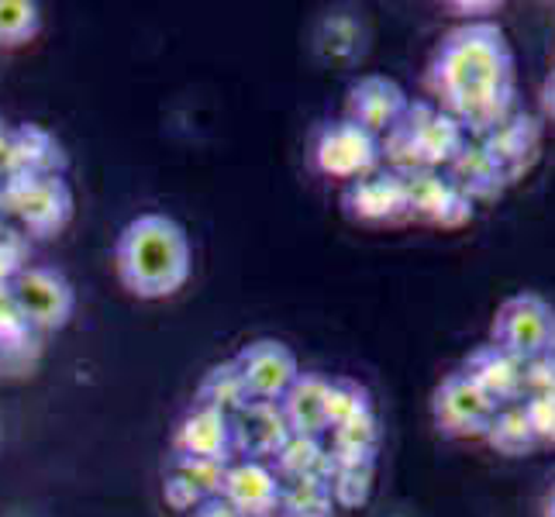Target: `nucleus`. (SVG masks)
<instances>
[{
  "label": "nucleus",
  "mask_w": 555,
  "mask_h": 517,
  "mask_svg": "<svg viewBox=\"0 0 555 517\" xmlns=\"http://www.w3.org/2000/svg\"><path fill=\"white\" fill-rule=\"evenodd\" d=\"M194 517H238V514L228 507L221 496H210V501H204V504L194 507Z\"/></svg>",
  "instance_id": "obj_31"
},
{
  "label": "nucleus",
  "mask_w": 555,
  "mask_h": 517,
  "mask_svg": "<svg viewBox=\"0 0 555 517\" xmlns=\"http://www.w3.org/2000/svg\"><path fill=\"white\" fill-rule=\"evenodd\" d=\"M469 135L455 118L431 104L414 101L400 114V121L379 139V152L387 156L390 169L414 172V169H449V163L463 152Z\"/></svg>",
  "instance_id": "obj_3"
},
{
  "label": "nucleus",
  "mask_w": 555,
  "mask_h": 517,
  "mask_svg": "<svg viewBox=\"0 0 555 517\" xmlns=\"http://www.w3.org/2000/svg\"><path fill=\"white\" fill-rule=\"evenodd\" d=\"M28 324L22 321V314H17V303L11 297V286L0 283V338H11L17 332H25Z\"/></svg>",
  "instance_id": "obj_29"
},
{
  "label": "nucleus",
  "mask_w": 555,
  "mask_h": 517,
  "mask_svg": "<svg viewBox=\"0 0 555 517\" xmlns=\"http://www.w3.org/2000/svg\"><path fill=\"white\" fill-rule=\"evenodd\" d=\"M232 449H235L232 417L210 404H197L180 421V428L173 435V455L204 458V463H228Z\"/></svg>",
  "instance_id": "obj_17"
},
{
  "label": "nucleus",
  "mask_w": 555,
  "mask_h": 517,
  "mask_svg": "<svg viewBox=\"0 0 555 517\" xmlns=\"http://www.w3.org/2000/svg\"><path fill=\"white\" fill-rule=\"evenodd\" d=\"M280 493H283L280 476L270 466L248 458V463H235V466L224 469L218 496L238 517H276Z\"/></svg>",
  "instance_id": "obj_16"
},
{
  "label": "nucleus",
  "mask_w": 555,
  "mask_h": 517,
  "mask_svg": "<svg viewBox=\"0 0 555 517\" xmlns=\"http://www.w3.org/2000/svg\"><path fill=\"white\" fill-rule=\"evenodd\" d=\"M324 463H328V452L314 438H286V445L276 452V476L280 480H297V476L324 473Z\"/></svg>",
  "instance_id": "obj_24"
},
{
  "label": "nucleus",
  "mask_w": 555,
  "mask_h": 517,
  "mask_svg": "<svg viewBox=\"0 0 555 517\" xmlns=\"http://www.w3.org/2000/svg\"><path fill=\"white\" fill-rule=\"evenodd\" d=\"M542 517H555V483L542 496Z\"/></svg>",
  "instance_id": "obj_33"
},
{
  "label": "nucleus",
  "mask_w": 555,
  "mask_h": 517,
  "mask_svg": "<svg viewBox=\"0 0 555 517\" xmlns=\"http://www.w3.org/2000/svg\"><path fill=\"white\" fill-rule=\"evenodd\" d=\"M42 31V8L35 0H0V49L28 46Z\"/></svg>",
  "instance_id": "obj_23"
},
{
  "label": "nucleus",
  "mask_w": 555,
  "mask_h": 517,
  "mask_svg": "<svg viewBox=\"0 0 555 517\" xmlns=\"http://www.w3.org/2000/svg\"><path fill=\"white\" fill-rule=\"evenodd\" d=\"M539 107H542L545 118L555 125V69L545 76V83H542V90H539Z\"/></svg>",
  "instance_id": "obj_30"
},
{
  "label": "nucleus",
  "mask_w": 555,
  "mask_h": 517,
  "mask_svg": "<svg viewBox=\"0 0 555 517\" xmlns=\"http://www.w3.org/2000/svg\"><path fill=\"white\" fill-rule=\"evenodd\" d=\"M408 180V207L411 218L435 228H463L473 221L476 204L459 190L446 169H414Z\"/></svg>",
  "instance_id": "obj_11"
},
{
  "label": "nucleus",
  "mask_w": 555,
  "mask_h": 517,
  "mask_svg": "<svg viewBox=\"0 0 555 517\" xmlns=\"http://www.w3.org/2000/svg\"><path fill=\"white\" fill-rule=\"evenodd\" d=\"M483 442L496 452V455H507V458H525L539 449V435L531 428V417L525 411V400L521 404H511V408H501L493 414L490 428L483 435Z\"/></svg>",
  "instance_id": "obj_20"
},
{
  "label": "nucleus",
  "mask_w": 555,
  "mask_h": 517,
  "mask_svg": "<svg viewBox=\"0 0 555 517\" xmlns=\"http://www.w3.org/2000/svg\"><path fill=\"white\" fill-rule=\"evenodd\" d=\"M373 411V397L366 387H359L356 379H332V428L346 425L356 417H370Z\"/></svg>",
  "instance_id": "obj_26"
},
{
  "label": "nucleus",
  "mask_w": 555,
  "mask_h": 517,
  "mask_svg": "<svg viewBox=\"0 0 555 517\" xmlns=\"http://www.w3.org/2000/svg\"><path fill=\"white\" fill-rule=\"evenodd\" d=\"M17 314L35 332H60L76 311L73 283L52 266H17L8 280Z\"/></svg>",
  "instance_id": "obj_5"
},
{
  "label": "nucleus",
  "mask_w": 555,
  "mask_h": 517,
  "mask_svg": "<svg viewBox=\"0 0 555 517\" xmlns=\"http://www.w3.org/2000/svg\"><path fill=\"white\" fill-rule=\"evenodd\" d=\"M463 373L476 383V387H480V393L490 400L493 408L521 404V400L528 397V390H525V362L507 356L504 349H496L493 341L476 345V349L463 362Z\"/></svg>",
  "instance_id": "obj_15"
},
{
  "label": "nucleus",
  "mask_w": 555,
  "mask_h": 517,
  "mask_svg": "<svg viewBox=\"0 0 555 517\" xmlns=\"http://www.w3.org/2000/svg\"><path fill=\"white\" fill-rule=\"evenodd\" d=\"M4 201L38 238L60 235L73 218V190L63 177H8Z\"/></svg>",
  "instance_id": "obj_7"
},
{
  "label": "nucleus",
  "mask_w": 555,
  "mask_h": 517,
  "mask_svg": "<svg viewBox=\"0 0 555 517\" xmlns=\"http://www.w3.org/2000/svg\"><path fill=\"white\" fill-rule=\"evenodd\" d=\"M341 207L352 221L362 224H400L411 218L408 207V180L397 169H373L366 177L346 183Z\"/></svg>",
  "instance_id": "obj_10"
},
{
  "label": "nucleus",
  "mask_w": 555,
  "mask_h": 517,
  "mask_svg": "<svg viewBox=\"0 0 555 517\" xmlns=\"http://www.w3.org/2000/svg\"><path fill=\"white\" fill-rule=\"evenodd\" d=\"M245 404H280L291 383L300 376L291 345L276 338H256L232 359Z\"/></svg>",
  "instance_id": "obj_6"
},
{
  "label": "nucleus",
  "mask_w": 555,
  "mask_h": 517,
  "mask_svg": "<svg viewBox=\"0 0 555 517\" xmlns=\"http://www.w3.org/2000/svg\"><path fill=\"white\" fill-rule=\"evenodd\" d=\"M8 152H11V131L0 121V169L8 172Z\"/></svg>",
  "instance_id": "obj_32"
},
{
  "label": "nucleus",
  "mask_w": 555,
  "mask_h": 517,
  "mask_svg": "<svg viewBox=\"0 0 555 517\" xmlns=\"http://www.w3.org/2000/svg\"><path fill=\"white\" fill-rule=\"evenodd\" d=\"M525 390L534 393H555V352L525 362Z\"/></svg>",
  "instance_id": "obj_28"
},
{
  "label": "nucleus",
  "mask_w": 555,
  "mask_h": 517,
  "mask_svg": "<svg viewBox=\"0 0 555 517\" xmlns=\"http://www.w3.org/2000/svg\"><path fill=\"white\" fill-rule=\"evenodd\" d=\"M449 180L463 190V194L473 201V204H480V201H496L504 194V190L511 186L507 177L501 172V166H496L487 152L480 148V142L469 139L463 145V152L449 163Z\"/></svg>",
  "instance_id": "obj_19"
},
{
  "label": "nucleus",
  "mask_w": 555,
  "mask_h": 517,
  "mask_svg": "<svg viewBox=\"0 0 555 517\" xmlns=\"http://www.w3.org/2000/svg\"><path fill=\"white\" fill-rule=\"evenodd\" d=\"M276 408L291 438L321 442L332 431V379L321 373H300Z\"/></svg>",
  "instance_id": "obj_14"
},
{
  "label": "nucleus",
  "mask_w": 555,
  "mask_h": 517,
  "mask_svg": "<svg viewBox=\"0 0 555 517\" xmlns=\"http://www.w3.org/2000/svg\"><path fill=\"white\" fill-rule=\"evenodd\" d=\"M335 493L324 473L297 476V480H283L280 510L276 517H332L335 514Z\"/></svg>",
  "instance_id": "obj_21"
},
{
  "label": "nucleus",
  "mask_w": 555,
  "mask_h": 517,
  "mask_svg": "<svg viewBox=\"0 0 555 517\" xmlns=\"http://www.w3.org/2000/svg\"><path fill=\"white\" fill-rule=\"evenodd\" d=\"M201 404H210V408H221L224 414L232 408H245V393L238 387V376H235V366L232 362H224V366H215L204 383H201Z\"/></svg>",
  "instance_id": "obj_25"
},
{
  "label": "nucleus",
  "mask_w": 555,
  "mask_h": 517,
  "mask_svg": "<svg viewBox=\"0 0 555 517\" xmlns=\"http://www.w3.org/2000/svg\"><path fill=\"white\" fill-rule=\"evenodd\" d=\"M66 156L46 128L25 125L11 131L8 177H63Z\"/></svg>",
  "instance_id": "obj_18"
},
{
  "label": "nucleus",
  "mask_w": 555,
  "mask_h": 517,
  "mask_svg": "<svg viewBox=\"0 0 555 517\" xmlns=\"http://www.w3.org/2000/svg\"><path fill=\"white\" fill-rule=\"evenodd\" d=\"M490 341L518 362L555 352V308L542 294H514L490 321Z\"/></svg>",
  "instance_id": "obj_4"
},
{
  "label": "nucleus",
  "mask_w": 555,
  "mask_h": 517,
  "mask_svg": "<svg viewBox=\"0 0 555 517\" xmlns=\"http://www.w3.org/2000/svg\"><path fill=\"white\" fill-rule=\"evenodd\" d=\"M408 93L397 80L390 76H359V80L349 87V98H346V121L359 125L362 131L383 139L387 131L400 121V114L408 111Z\"/></svg>",
  "instance_id": "obj_13"
},
{
  "label": "nucleus",
  "mask_w": 555,
  "mask_h": 517,
  "mask_svg": "<svg viewBox=\"0 0 555 517\" xmlns=\"http://www.w3.org/2000/svg\"><path fill=\"white\" fill-rule=\"evenodd\" d=\"M114 270L131 297H173L194 270V253H190L183 224L169 215L131 218L114 245Z\"/></svg>",
  "instance_id": "obj_2"
},
{
  "label": "nucleus",
  "mask_w": 555,
  "mask_h": 517,
  "mask_svg": "<svg viewBox=\"0 0 555 517\" xmlns=\"http://www.w3.org/2000/svg\"><path fill=\"white\" fill-rule=\"evenodd\" d=\"M379 159H383L379 139L346 118L324 125L314 139V166L318 172H324V177H332V180L352 183L359 177H366V172L379 169Z\"/></svg>",
  "instance_id": "obj_9"
},
{
  "label": "nucleus",
  "mask_w": 555,
  "mask_h": 517,
  "mask_svg": "<svg viewBox=\"0 0 555 517\" xmlns=\"http://www.w3.org/2000/svg\"><path fill=\"white\" fill-rule=\"evenodd\" d=\"M476 142H480L487 156L501 166L507 183H518L521 177H528L542 156V121L518 107Z\"/></svg>",
  "instance_id": "obj_12"
},
{
  "label": "nucleus",
  "mask_w": 555,
  "mask_h": 517,
  "mask_svg": "<svg viewBox=\"0 0 555 517\" xmlns=\"http://www.w3.org/2000/svg\"><path fill=\"white\" fill-rule=\"evenodd\" d=\"M496 411L463 370L442 376L431 393V421L446 438H483Z\"/></svg>",
  "instance_id": "obj_8"
},
{
  "label": "nucleus",
  "mask_w": 555,
  "mask_h": 517,
  "mask_svg": "<svg viewBox=\"0 0 555 517\" xmlns=\"http://www.w3.org/2000/svg\"><path fill=\"white\" fill-rule=\"evenodd\" d=\"M431 104L463 125L469 139H483L511 111H518V69L504 28L480 17L442 35L425 73Z\"/></svg>",
  "instance_id": "obj_1"
},
{
  "label": "nucleus",
  "mask_w": 555,
  "mask_h": 517,
  "mask_svg": "<svg viewBox=\"0 0 555 517\" xmlns=\"http://www.w3.org/2000/svg\"><path fill=\"white\" fill-rule=\"evenodd\" d=\"M373 473L376 458H332L324 463V480L332 483L335 504L341 507H359L366 504V496L373 490Z\"/></svg>",
  "instance_id": "obj_22"
},
{
  "label": "nucleus",
  "mask_w": 555,
  "mask_h": 517,
  "mask_svg": "<svg viewBox=\"0 0 555 517\" xmlns=\"http://www.w3.org/2000/svg\"><path fill=\"white\" fill-rule=\"evenodd\" d=\"M525 411L531 417V428L542 445H555V393L525 397Z\"/></svg>",
  "instance_id": "obj_27"
}]
</instances>
